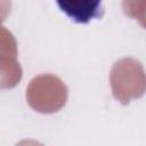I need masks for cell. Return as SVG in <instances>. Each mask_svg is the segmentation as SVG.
Masks as SVG:
<instances>
[{"label": "cell", "instance_id": "cell-1", "mask_svg": "<svg viewBox=\"0 0 146 146\" xmlns=\"http://www.w3.org/2000/svg\"><path fill=\"white\" fill-rule=\"evenodd\" d=\"M103 0H56L59 9L72 21L87 24L102 16Z\"/></svg>", "mask_w": 146, "mask_h": 146}]
</instances>
